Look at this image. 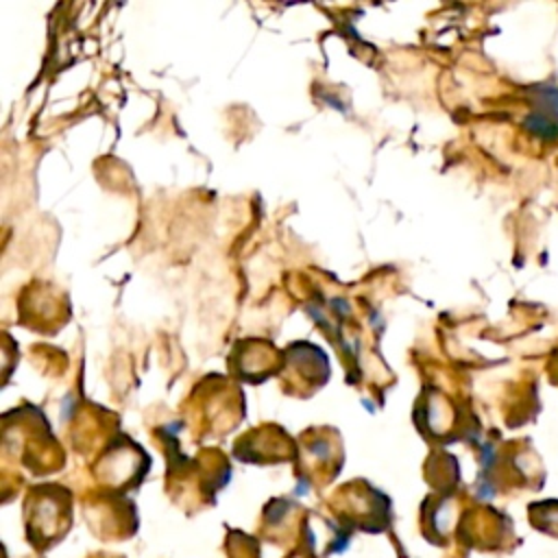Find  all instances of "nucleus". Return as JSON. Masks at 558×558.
<instances>
[{
    "label": "nucleus",
    "instance_id": "obj_2",
    "mask_svg": "<svg viewBox=\"0 0 558 558\" xmlns=\"http://www.w3.org/2000/svg\"><path fill=\"white\" fill-rule=\"evenodd\" d=\"M541 519L547 521V530H558V504H541Z\"/></svg>",
    "mask_w": 558,
    "mask_h": 558
},
{
    "label": "nucleus",
    "instance_id": "obj_1",
    "mask_svg": "<svg viewBox=\"0 0 558 558\" xmlns=\"http://www.w3.org/2000/svg\"><path fill=\"white\" fill-rule=\"evenodd\" d=\"M523 126L541 137V140H558V118L543 111V109H534L525 120H523Z\"/></svg>",
    "mask_w": 558,
    "mask_h": 558
},
{
    "label": "nucleus",
    "instance_id": "obj_3",
    "mask_svg": "<svg viewBox=\"0 0 558 558\" xmlns=\"http://www.w3.org/2000/svg\"><path fill=\"white\" fill-rule=\"evenodd\" d=\"M292 558H296V556H292Z\"/></svg>",
    "mask_w": 558,
    "mask_h": 558
}]
</instances>
